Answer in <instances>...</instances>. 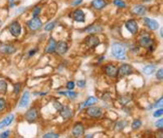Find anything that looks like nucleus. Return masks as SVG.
<instances>
[{
  "mask_svg": "<svg viewBox=\"0 0 163 138\" xmlns=\"http://www.w3.org/2000/svg\"><path fill=\"white\" fill-rule=\"evenodd\" d=\"M111 52H112V55L115 57L116 59L119 60H124L126 58V50H125V46L121 43L115 42L112 44V48H111Z\"/></svg>",
  "mask_w": 163,
  "mask_h": 138,
  "instance_id": "f257e3e1",
  "label": "nucleus"
},
{
  "mask_svg": "<svg viewBox=\"0 0 163 138\" xmlns=\"http://www.w3.org/2000/svg\"><path fill=\"white\" fill-rule=\"evenodd\" d=\"M8 31L13 37H18L20 34H21V25L18 21H12L10 24L8 25Z\"/></svg>",
  "mask_w": 163,
  "mask_h": 138,
  "instance_id": "f03ea898",
  "label": "nucleus"
},
{
  "mask_svg": "<svg viewBox=\"0 0 163 138\" xmlns=\"http://www.w3.org/2000/svg\"><path fill=\"white\" fill-rule=\"evenodd\" d=\"M26 25L30 30L35 31L42 27V22H41V20L38 17H33L32 19L28 20L26 22Z\"/></svg>",
  "mask_w": 163,
  "mask_h": 138,
  "instance_id": "7ed1b4c3",
  "label": "nucleus"
},
{
  "mask_svg": "<svg viewBox=\"0 0 163 138\" xmlns=\"http://www.w3.org/2000/svg\"><path fill=\"white\" fill-rule=\"evenodd\" d=\"M134 72V68L131 66L130 64H122L120 66V68L118 69V75L120 77L123 76H128V75L132 74Z\"/></svg>",
  "mask_w": 163,
  "mask_h": 138,
  "instance_id": "20e7f679",
  "label": "nucleus"
},
{
  "mask_svg": "<svg viewBox=\"0 0 163 138\" xmlns=\"http://www.w3.org/2000/svg\"><path fill=\"white\" fill-rule=\"evenodd\" d=\"M87 114L93 118H100L101 116L103 115V110L102 108L97 107V106H89L87 109Z\"/></svg>",
  "mask_w": 163,
  "mask_h": 138,
  "instance_id": "39448f33",
  "label": "nucleus"
},
{
  "mask_svg": "<svg viewBox=\"0 0 163 138\" xmlns=\"http://www.w3.org/2000/svg\"><path fill=\"white\" fill-rule=\"evenodd\" d=\"M125 26L127 28V30L131 33V34L135 35L138 33V30H139V27H138V23H137L136 20L134 19H130L128 21H126L125 23Z\"/></svg>",
  "mask_w": 163,
  "mask_h": 138,
  "instance_id": "423d86ee",
  "label": "nucleus"
},
{
  "mask_svg": "<svg viewBox=\"0 0 163 138\" xmlns=\"http://www.w3.org/2000/svg\"><path fill=\"white\" fill-rule=\"evenodd\" d=\"M71 17L76 22H85L86 21V15L82 9H76L72 12Z\"/></svg>",
  "mask_w": 163,
  "mask_h": 138,
  "instance_id": "0eeeda50",
  "label": "nucleus"
},
{
  "mask_svg": "<svg viewBox=\"0 0 163 138\" xmlns=\"http://www.w3.org/2000/svg\"><path fill=\"white\" fill-rule=\"evenodd\" d=\"M138 41L140 46H142V47H149V46L152 45V43H153V39L150 37L148 34L141 35L140 37H139Z\"/></svg>",
  "mask_w": 163,
  "mask_h": 138,
  "instance_id": "6e6552de",
  "label": "nucleus"
},
{
  "mask_svg": "<svg viewBox=\"0 0 163 138\" xmlns=\"http://www.w3.org/2000/svg\"><path fill=\"white\" fill-rule=\"evenodd\" d=\"M37 116H38L37 110H36L34 107L30 108L29 110L26 111V113H25V115H24L25 119H26V121L29 122V123H31V122H34L36 120V118H37Z\"/></svg>",
  "mask_w": 163,
  "mask_h": 138,
  "instance_id": "1a4fd4ad",
  "label": "nucleus"
},
{
  "mask_svg": "<svg viewBox=\"0 0 163 138\" xmlns=\"http://www.w3.org/2000/svg\"><path fill=\"white\" fill-rule=\"evenodd\" d=\"M105 73L110 77H116L118 75V68L114 64H108L104 67Z\"/></svg>",
  "mask_w": 163,
  "mask_h": 138,
  "instance_id": "9d476101",
  "label": "nucleus"
},
{
  "mask_svg": "<svg viewBox=\"0 0 163 138\" xmlns=\"http://www.w3.org/2000/svg\"><path fill=\"white\" fill-rule=\"evenodd\" d=\"M144 24L148 29L150 30H157L159 28V23L154 19H151V18H144Z\"/></svg>",
  "mask_w": 163,
  "mask_h": 138,
  "instance_id": "9b49d317",
  "label": "nucleus"
},
{
  "mask_svg": "<svg viewBox=\"0 0 163 138\" xmlns=\"http://www.w3.org/2000/svg\"><path fill=\"white\" fill-rule=\"evenodd\" d=\"M30 100V94H29V91H24L23 94L21 96V99L19 101V104H18V107L19 108H25L27 107L28 103H29Z\"/></svg>",
  "mask_w": 163,
  "mask_h": 138,
  "instance_id": "f8f14e48",
  "label": "nucleus"
},
{
  "mask_svg": "<svg viewBox=\"0 0 163 138\" xmlns=\"http://www.w3.org/2000/svg\"><path fill=\"white\" fill-rule=\"evenodd\" d=\"M84 132H85V128H84V125L82 123H76L72 127V134L74 135L75 137H81L84 135Z\"/></svg>",
  "mask_w": 163,
  "mask_h": 138,
  "instance_id": "ddd939ff",
  "label": "nucleus"
},
{
  "mask_svg": "<svg viewBox=\"0 0 163 138\" xmlns=\"http://www.w3.org/2000/svg\"><path fill=\"white\" fill-rule=\"evenodd\" d=\"M69 49V45L67 42L64 41H59V42H56V52L58 54V55H63V54L66 53Z\"/></svg>",
  "mask_w": 163,
  "mask_h": 138,
  "instance_id": "4468645a",
  "label": "nucleus"
},
{
  "mask_svg": "<svg viewBox=\"0 0 163 138\" xmlns=\"http://www.w3.org/2000/svg\"><path fill=\"white\" fill-rule=\"evenodd\" d=\"M0 52L2 54H13L16 52V48L10 44H0Z\"/></svg>",
  "mask_w": 163,
  "mask_h": 138,
  "instance_id": "2eb2a0df",
  "label": "nucleus"
},
{
  "mask_svg": "<svg viewBox=\"0 0 163 138\" xmlns=\"http://www.w3.org/2000/svg\"><path fill=\"white\" fill-rule=\"evenodd\" d=\"M86 44L89 46V47L94 48V47H96V46H98L100 44V39L98 38L96 35L92 34V35L88 36V37L86 38Z\"/></svg>",
  "mask_w": 163,
  "mask_h": 138,
  "instance_id": "dca6fc26",
  "label": "nucleus"
},
{
  "mask_svg": "<svg viewBox=\"0 0 163 138\" xmlns=\"http://www.w3.org/2000/svg\"><path fill=\"white\" fill-rule=\"evenodd\" d=\"M14 118H15V115L14 114H8L5 118L2 119L1 121H0V129H3L4 127H7V126H9L10 124L13 122L14 120Z\"/></svg>",
  "mask_w": 163,
  "mask_h": 138,
  "instance_id": "f3484780",
  "label": "nucleus"
},
{
  "mask_svg": "<svg viewBox=\"0 0 163 138\" xmlns=\"http://www.w3.org/2000/svg\"><path fill=\"white\" fill-rule=\"evenodd\" d=\"M131 11L132 13H134V14L138 15V16H143V15H145V13H146V7L142 4H138L133 6Z\"/></svg>",
  "mask_w": 163,
  "mask_h": 138,
  "instance_id": "a211bd4d",
  "label": "nucleus"
},
{
  "mask_svg": "<svg viewBox=\"0 0 163 138\" xmlns=\"http://www.w3.org/2000/svg\"><path fill=\"white\" fill-rule=\"evenodd\" d=\"M59 114H61V116L63 117L64 120H68L72 116V111L69 106H64L63 109L59 111Z\"/></svg>",
  "mask_w": 163,
  "mask_h": 138,
  "instance_id": "6ab92c4d",
  "label": "nucleus"
},
{
  "mask_svg": "<svg viewBox=\"0 0 163 138\" xmlns=\"http://www.w3.org/2000/svg\"><path fill=\"white\" fill-rule=\"evenodd\" d=\"M92 6L94 7L95 9L101 10L107 6V1H106V0H93Z\"/></svg>",
  "mask_w": 163,
  "mask_h": 138,
  "instance_id": "aec40b11",
  "label": "nucleus"
},
{
  "mask_svg": "<svg viewBox=\"0 0 163 138\" xmlns=\"http://www.w3.org/2000/svg\"><path fill=\"white\" fill-rule=\"evenodd\" d=\"M103 30V27L101 25H98V24H92L90 26H88L87 28H85V31L88 33H97V32H101Z\"/></svg>",
  "mask_w": 163,
  "mask_h": 138,
  "instance_id": "412c9836",
  "label": "nucleus"
},
{
  "mask_svg": "<svg viewBox=\"0 0 163 138\" xmlns=\"http://www.w3.org/2000/svg\"><path fill=\"white\" fill-rule=\"evenodd\" d=\"M56 41L51 37L48 41V46L45 47V52L46 53H53L56 52Z\"/></svg>",
  "mask_w": 163,
  "mask_h": 138,
  "instance_id": "4be33fe9",
  "label": "nucleus"
},
{
  "mask_svg": "<svg viewBox=\"0 0 163 138\" xmlns=\"http://www.w3.org/2000/svg\"><path fill=\"white\" fill-rule=\"evenodd\" d=\"M98 102V98L97 97H94V96H90L88 99L85 101L84 103H83V105H82V107H89V106H92V105H94V104H96Z\"/></svg>",
  "mask_w": 163,
  "mask_h": 138,
  "instance_id": "5701e85b",
  "label": "nucleus"
},
{
  "mask_svg": "<svg viewBox=\"0 0 163 138\" xmlns=\"http://www.w3.org/2000/svg\"><path fill=\"white\" fill-rule=\"evenodd\" d=\"M156 71V66L155 65H148V66H145L143 68V72L146 75H151Z\"/></svg>",
  "mask_w": 163,
  "mask_h": 138,
  "instance_id": "b1692460",
  "label": "nucleus"
},
{
  "mask_svg": "<svg viewBox=\"0 0 163 138\" xmlns=\"http://www.w3.org/2000/svg\"><path fill=\"white\" fill-rule=\"evenodd\" d=\"M59 94H64V95H67L69 98H71V99H76V98L77 97V93L74 92V91L72 90H69L67 91V92H64V91H59Z\"/></svg>",
  "mask_w": 163,
  "mask_h": 138,
  "instance_id": "393cba45",
  "label": "nucleus"
},
{
  "mask_svg": "<svg viewBox=\"0 0 163 138\" xmlns=\"http://www.w3.org/2000/svg\"><path fill=\"white\" fill-rule=\"evenodd\" d=\"M7 92V82L5 80H0V94H5Z\"/></svg>",
  "mask_w": 163,
  "mask_h": 138,
  "instance_id": "a878e982",
  "label": "nucleus"
},
{
  "mask_svg": "<svg viewBox=\"0 0 163 138\" xmlns=\"http://www.w3.org/2000/svg\"><path fill=\"white\" fill-rule=\"evenodd\" d=\"M142 126V121L140 119H135L132 123V129H138Z\"/></svg>",
  "mask_w": 163,
  "mask_h": 138,
  "instance_id": "bb28decb",
  "label": "nucleus"
},
{
  "mask_svg": "<svg viewBox=\"0 0 163 138\" xmlns=\"http://www.w3.org/2000/svg\"><path fill=\"white\" fill-rule=\"evenodd\" d=\"M113 3H114L115 6L120 7V8H125L126 7V3L123 1V0H114Z\"/></svg>",
  "mask_w": 163,
  "mask_h": 138,
  "instance_id": "cd10ccee",
  "label": "nucleus"
},
{
  "mask_svg": "<svg viewBox=\"0 0 163 138\" xmlns=\"http://www.w3.org/2000/svg\"><path fill=\"white\" fill-rule=\"evenodd\" d=\"M126 125H127V122H125V121H119L118 123L116 124V131H120V130H122Z\"/></svg>",
  "mask_w": 163,
  "mask_h": 138,
  "instance_id": "c85d7f7f",
  "label": "nucleus"
},
{
  "mask_svg": "<svg viewBox=\"0 0 163 138\" xmlns=\"http://www.w3.org/2000/svg\"><path fill=\"white\" fill-rule=\"evenodd\" d=\"M56 21H51L50 23H48L45 26V31H50V30H53V28H54V26H56Z\"/></svg>",
  "mask_w": 163,
  "mask_h": 138,
  "instance_id": "c756f323",
  "label": "nucleus"
},
{
  "mask_svg": "<svg viewBox=\"0 0 163 138\" xmlns=\"http://www.w3.org/2000/svg\"><path fill=\"white\" fill-rule=\"evenodd\" d=\"M53 107L56 109L58 111H61V109H63V104H61V102H58V101H56V100H54L53 102Z\"/></svg>",
  "mask_w": 163,
  "mask_h": 138,
  "instance_id": "7c9ffc66",
  "label": "nucleus"
},
{
  "mask_svg": "<svg viewBox=\"0 0 163 138\" xmlns=\"http://www.w3.org/2000/svg\"><path fill=\"white\" fill-rule=\"evenodd\" d=\"M40 12H41V8L39 6L34 7L33 10H32V16L33 17H38V15L40 14Z\"/></svg>",
  "mask_w": 163,
  "mask_h": 138,
  "instance_id": "2f4dec72",
  "label": "nucleus"
},
{
  "mask_svg": "<svg viewBox=\"0 0 163 138\" xmlns=\"http://www.w3.org/2000/svg\"><path fill=\"white\" fill-rule=\"evenodd\" d=\"M5 108H6V101L4 98L0 97V112H2Z\"/></svg>",
  "mask_w": 163,
  "mask_h": 138,
  "instance_id": "473e14b6",
  "label": "nucleus"
},
{
  "mask_svg": "<svg viewBox=\"0 0 163 138\" xmlns=\"http://www.w3.org/2000/svg\"><path fill=\"white\" fill-rule=\"evenodd\" d=\"M86 84H87V82H86V80H84V79L77 80V87H80V88H84L85 86H86Z\"/></svg>",
  "mask_w": 163,
  "mask_h": 138,
  "instance_id": "72a5a7b5",
  "label": "nucleus"
},
{
  "mask_svg": "<svg viewBox=\"0 0 163 138\" xmlns=\"http://www.w3.org/2000/svg\"><path fill=\"white\" fill-rule=\"evenodd\" d=\"M43 138H58L59 135L56 133H46L42 136Z\"/></svg>",
  "mask_w": 163,
  "mask_h": 138,
  "instance_id": "f704fd0d",
  "label": "nucleus"
},
{
  "mask_svg": "<svg viewBox=\"0 0 163 138\" xmlns=\"http://www.w3.org/2000/svg\"><path fill=\"white\" fill-rule=\"evenodd\" d=\"M156 78L159 80V81H162V79H163V70H162V68H160L158 71H157Z\"/></svg>",
  "mask_w": 163,
  "mask_h": 138,
  "instance_id": "c9c22d12",
  "label": "nucleus"
},
{
  "mask_svg": "<svg viewBox=\"0 0 163 138\" xmlns=\"http://www.w3.org/2000/svg\"><path fill=\"white\" fill-rule=\"evenodd\" d=\"M163 114V109H162V107H160L159 109H157L156 111H154V113H153V116L154 117H160Z\"/></svg>",
  "mask_w": 163,
  "mask_h": 138,
  "instance_id": "e433bc0d",
  "label": "nucleus"
},
{
  "mask_svg": "<svg viewBox=\"0 0 163 138\" xmlns=\"http://www.w3.org/2000/svg\"><path fill=\"white\" fill-rule=\"evenodd\" d=\"M155 127H157V128L159 129H162L163 128V119H158L156 122H155Z\"/></svg>",
  "mask_w": 163,
  "mask_h": 138,
  "instance_id": "4c0bfd02",
  "label": "nucleus"
},
{
  "mask_svg": "<svg viewBox=\"0 0 163 138\" xmlns=\"http://www.w3.org/2000/svg\"><path fill=\"white\" fill-rule=\"evenodd\" d=\"M20 86H21V84H20V83H16V84L14 85V87H13V92L15 93V94H18V93H19Z\"/></svg>",
  "mask_w": 163,
  "mask_h": 138,
  "instance_id": "58836bf2",
  "label": "nucleus"
},
{
  "mask_svg": "<svg viewBox=\"0 0 163 138\" xmlns=\"http://www.w3.org/2000/svg\"><path fill=\"white\" fill-rule=\"evenodd\" d=\"M67 88H68V90H72L75 88V83L72 81L68 82V84H67Z\"/></svg>",
  "mask_w": 163,
  "mask_h": 138,
  "instance_id": "ea45409f",
  "label": "nucleus"
},
{
  "mask_svg": "<svg viewBox=\"0 0 163 138\" xmlns=\"http://www.w3.org/2000/svg\"><path fill=\"white\" fill-rule=\"evenodd\" d=\"M162 101H163V98L162 97H160V99H159V101H157V102L156 103H155L154 104V107H158V106H159V107H162Z\"/></svg>",
  "mask_w": 163,
  "mask_h": 138,
  "instance_id": "a19ab883",
  "label": "nucleus"
},
{
  "mask_svg": "<svg viewBox=\"0 0 163 138\" xmlns=\"http://www.w3.org/2000/svg\"><path fill=\"white\" fill-rule=\"evenodd\" d=\"M10 135V131L9 130H7V131H5V132H3L2 134H0V137L1 138H7Z\"/></svg>",
  "mask_w": 163,
  "mask_h": 138,
  "instance_id": "79ce46f5",
  "label": "nucleus"
},
{
  "mask_svg": "<svg viewBox=\"0 0 163 138\" xmlns=\"http://www.w3.org/2000/svg\"><path fill=\"white\" fill-rule=\"evenodd\" d=\"M38 51V49L37 48H34V49H31V50H30L29 52H28V56L29 57H31V56H33L34 55V54L36 53V52Z\"/></svg>",
  "mask_w": 163,
  "mask_h": 138,
  "instance_id": "37998d69",
  "label": "nucleus"
},
{
  "mask_svg": "<svg viewBox=\"0 0 163 138\" xmlns=\"http://www.w3.org/2000/svg\"><path fill=\"white\" fill-rule=\"evenodd\" d=\"M82 3H83V0H76V1L72 2V6H77V5H80Z\"/></svg>",
  "mask_w": 163,
  "mask_h": 138,
  "instance_id": "c03bdc74",
  "label": "nucleus"
},
{
  "mask_svg": "<svg viewBox=\"0 0 163 138\" xmlns=\"http://www.w3.org/2000/svg\"><path fill=\"white\" fill-rule=\"evenodd\" d=\"M14 6V0H9V7H13Z\"/></svg>",
  "mask_w": 163,
  "mask_h": 138,
  "instance_id": "a18cd8bd",
  "label": "nucleus"
},
{
  "mask_svg": "<svg viewBox=\"0 0 163 138\" xmlns=\"http://www.w3.org/2000/svg\"><path fill=\"white\" fill-rule=\"evenodd\" d=\"M86 137H93V135H91V134H89V135H86Z\"/></svg>",
  "mask_w": 163,
  "mask_h": 138,
  "instance_id": "49530a36",
  "label": "nucleus"
},
{
  "mask_svg": "<svg viewBox=\"0 0 163 138\" xmlns=\"http://www.w3.org/2000/svg\"><path fill=\"white\" fill-rule=\"evenodd\" d=\"M144 1H146V2H149V1H151V0H144Z\"/></svg>",
  "mask_w": 163,
  "mask_h": 138,
  "instance_id": "de8ad7c7",
  "label": "nucleus"
},
{
  "mask_svg": "<svg viewBox=\"0 0 163 138\" xmlns=\"http://www.w3.org/2000/svg\"><path fill=\"white\" fill-rule=\"evenodd\" d=\"M1 24H2V21H1V19H0V26H1Z\"/></svg>",
  "mask_w": 163,
  "mask_h": 138,
  "instance_id": "09e8293b",
  "label": "nucleus"
}]
</instances>
